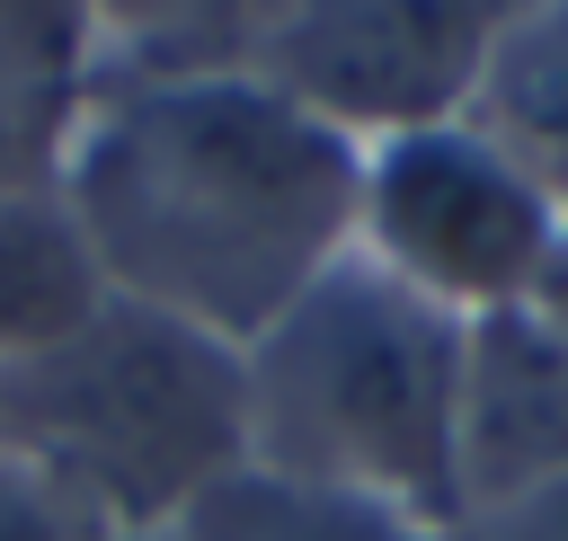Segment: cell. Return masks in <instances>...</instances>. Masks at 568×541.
Returning <instances> with one entry per match:
<instances>
[{
	"label": "cell",
	"mask_w": 568,
	"mask_h": 541,
	"mask_svg": "<svg viewBox=\"0 0 568 541\" xmlns=\"http://www.w3.org/2000/svg\"><path fill=\"white\" fill-rule=\"evenodd\" d=\"M115 302L248 346L355 231V151L257 71L89 80L53 169Z\"/></svg>",
	"instance_id": "6da1fadb"
},
{
	"label": "cell",
	"mask_w": 568,
	"mask_h": 541,
	"mask_svg": "<svg viewBox=\"0 0 568 541\" xmlns=\"http://www.w3.org/2000/svg\"><path fill=\"white\" fill-rule=\"evenodd\" d=\"M462 319L399 293L355 248L240 346L248 461L302 488L373 497L453 532Z\"/></svg>",
	"instance_id": "7a4b0ae2"
},
{
	"label": "cell",
	"mask_w": 568,
	"mask_h": 541,
	"mask_svg": "<svg viewBox=\"0 0 568 541\" xmlns=\"http://www.w3.org/2000/svg\"><path fill=\"white\" fill-rule=\"evenodd\" d=\"M0 443L62 479L115 541H160L248 461L240 346L106 293L98 319L0 372Z\"/></svg>",
	"instance_id": "3957f363"
},
{
	"label": "cell",
	"mask_w": 568,
	"mask_h": 541,
	"mask_svg": "<svg viewBox=\"0 0 568 541\" xmlns=\"http://www.w3.org/2000/svg\"><path fill=\"white\" fill-rule=\"evenodd\" d=\"M559 239H568L559 204L470 115L355 151L346 248L364 266H382L399 293L435 302L444 319H488V310L541 302Z\"/></svg>",
	"instance_id": "277c9868"
},
{
	"label": "cell",
	"mask_w": 568,
	"mask_h": 541,
	"mask_svg": "<svg viewBox=\"0 0 568 541\" xmlns=\"http://www.w3.org/2000/svg\"><path fill=\"white\" fill-rule=\"evenodd\" d=\"M497 0H266L257 80L346 151L462 124L488 71Z\"/></svg>",
	"instance_id": "5b68a950"
},
{
	"label": "cell",
	"mask_w": 568,
	"mask_h": 541,
	"mask_svg": "<svg viewBox=\"0 0 568 541\" xmlns=\"http://www.w3.org/2000/svg\"><path fill=\"white\" fill-rule=\"evenodd\" d=\"M568 488V319L515 302L462 319L453 390V532Z\"/></svg>",
	"instance_id": "8992f818"
},
{
	"label": "cell",
	"mask_w": 568,
	"mask_h": 541,
	"mask_svg": "<svg viewBox=\"0 0 568 541\" xmlns=\"http://www.w3.org/2000/svg\"><path fill=\"white\" fill-rule=\"evenodd\" d=\"M470 124H479V133L559 204V222H568V0H515V9H497Z\"/></svg>",
	"instance_id": "52a82bcc"
},
{
	"label": "cell",
	"mask_w": 568,
	"mask_h": 541,
	"mask_svg": "<svg viewBox=\"0 0 568 541\" xmlns=\"http://www.w3.org/2000/svg\"><path fill=\"white\" fill-rule=\"evenodd\" d=\"M98 302H106V275H98L62 186L0 195V372L62 346L80 319H98Z\"/></svg>",
	"instance_id": "ba28073f"
},
{
	"label": "cell",
	"mask_w": 568,
	"mask_h": 541,
	"mask_svg": "<svg viewBox=\"0 0 568 541\" xmlns=\"http://www.w3.org/2000/svg\"><path fill=\"white\" fill-rule=\"evenodd\" d=\"M160 541H453L444 523H417L399 506L373 497H337V488H302L275 479L257 461H240L231 479H213Z\"/></svg>",
	"instance_id": "9c48e42d"
},
{
	"label": "cell",
	"mask_w": 568,
	"mask_h": 541,
	"mask_svg": "<svg viewBox=\"0 0 568 541\" xmlns=\"http://www.w3.org/2000/svg\"><path fill=\"white\" fill-rule=\"evenodd\" d=\"M0 541H115L62 479H44L27 452L0 443Z\"/></svg>",
	"instance_id": "30bf717a"
},
{
	"label": "cell",
	"mask_w": 568,
	"mask_h": 541,
	"mask_svg": "<svg viewBox=\"0 0 568 541\" xmlns=\"http://www.w3.org/2000/svg\"><path fill=\"white\" fill-rule=\"evenodd\" d=\"M453 541H568V488L515 506V514H488V523H462Z\"/></svg>",
	"instance_id": "8fae6325"
},
{
	"label": "cell",
	"mask_w": 568,
	"mask_h": 541,
	"mask_svg": "<svg viewBox=\"0 0 568 541\" xmlns=\"http://www.w3.org/2000/svg\"><path fill=\"white\" fill-rule=\"evenodd\" d=\"M541 302L568 319V239H559V257H550V284H541Z\"/></svg>",
	"instance_id": "7c38bea8"
}]
</instances>
